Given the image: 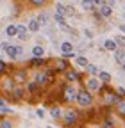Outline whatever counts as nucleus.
Instances as JSON below:
<instances>
[{"label":"nucleus","mask_w":125,"mask_h":128,"mask_svg":"<svg viewBox=\"0 0 125 128\" xmlns=\"http://www.w3.org/2000/svg\"><path fill=\"white\" fill-rule=\"evenodd\" d=\"M6 32H7V36H9V38L18 36V25H9V27L6 28Z\"/></svg>","instance_id":"9d476101"},{"label":"nucleus","mask_w":125,"mask_h":128,"mask_svg":"<svg viewBox=\"0 0 125 128\" xmlns=\"http://www.w3.org/2000/svg\"><path fill=\"white\" fill-rule=\"evenodd\" d=\"M6 52H7V55H9L11 59H16L23 50H22V46H9V44H7V46H6Z\"/></svg>","instance_id":"20e7f679"},{"label":"nucleus","mask_w":125,"mask_h":128,"mask_svg":"<svg viewBox=\"0 0 125 128\" xmlns=\"http://www.w3.org/2000/svg\"><path fill=\"white\" fill-rule=\"evenodd\" d=\"M43 64H45V60H43L41 57H34L32 60H30V66H32V68H38V66H43Z\"/></svg>","instance_id":"f3484780"},{"label":"nucleus","mask_w":125,"mask_h":128,"mask_svg":"<svg viewBox=\"0 0 125 128\" xmlns=\"http://www.w3.org/2000/svg\"><path fill=\"white\" fill-rule=\"evenodd\" d=\"M61 52H62V57H75L73 46H72L70 43H62V44H61Z\"/></svg>","instance_id":"423d86ee"},{"label":"nucleus","mask_w":125,"mask_h":128,"mask_svg":"<svg viewBox=\"0 0 125 128\" xmlns=\"http://www.w3.org/2000/svg\"><path fill=\"white\" fill-rule=\"evenodd\" d=\"M77 64H79V66H89V62H88V59L86 57H77Z\"/></svg>","instance_id":"b1692460"},{"label":"nucleus","mask_w":125,"mask_h":128,"mask_svg":"<svg viewBox=\"0 0 125 128\" xmlns=\"http://www.w3.org/2000/svg\"><path fill=\"white\" fill-rule=\"evenodd\" d=\"M43 52H45V50H43L41 46H34V48H32V54H34V57H41V55H43Z\"/></svg>","instance_id":"5701e85b"},{"label":"nucleus","mask_w":125,"mask_h":128,"mask_svg":"<svg viewBox=\"0 0 125 128\" xmlns=\"http://www.w3.org/2000/svg\"><path fill=\"white\" fill-rule=\"evenodd\" d=\"M114 57H116V60L120 62V66H121V64H125V52L116 50V52H114Z\"/></svg>","instance_id":"f8f14e48"},{"label":"nucleus","mask_w":125,"mask_h":128,"mask_svg":"<svg viewBox=\"0 0 125 128\" xmlns=\"http://www.w3.org/2000/svg\"><path fill=\"white\" fill-rule=\"evenodd\" d=\"M86 87H88V91H97L100 87V84H98L97 78H88L86 80Z\"/></svg>","instance_id":"0eeeda50"},{"label":"nucleus","mask_w":125,"mask_h":128,"mask_svg":"<svg viewBox=\"0 0 125 128\" xmlns=\"http://www.w3.org/2000/svg\"><path fill=\"white\" fill-rule=\"evenodd\" d=\"M0 128H11V123L6 121V119H4V121H0Z\"/></svg>","instance_id":"2f4dec72"},{"label":"nucleus","mask_w":125,"mask_h":128,"mask_svg":"<svg viewBox=\"0 0 125 128\" xmlns=\"http://www.w3.org/2000/svg\"><path fill=\"white\" fill-rule=\"evenodd\" d=\"M36 20L39 22V25H45V23H46V20H48V16H46L45 12H41V14L38 16V18H36Z\"/></svg>","instance_id":"393cba45"},{"label":"nucleus","mask_w":125,"mask_h":128,"mask_svg":"<svg viewBox=\"0 0 125 128\" xmlns=\"http://www.w3.org/2000/svg\"><path fill=\"white\" fill-rule=\"evenodd\" d=\"M116 92H118V96L125 98V89H123V87H118V91H116Z\"/></svg>","instance_id":"473e14b6"},{"label":"nucleus","mask_w":125,"mask_h":128,"mask_svg":"<svg viewBox=\"0 0 125 128\" xmlns=\"http://www.w3.org/2000/svg\"><path fill=\"white\" fill-rule=\"evenodd\" d=\"M116 108H118V112H120L121 116H125V98H123V100H118Z\"/></svg>","instance_id":"a211bd4d"},{"label":"nucleus","mask_w":125,"mask_h":128,"mask_svg":"<svg viewBox=\"0 0 125 128\" xmlns=\"http://www.w3.org/2000/svg\"><path fill=\"white\" fill-rule=\"evenodd\" d=\"M116 44H125V38H116Z\"/></svg>","instance_id":"72a5a7b5"},{"label":"nucleus","mask_w":125,"mask_h":128,"mask_svg":"<svg viewBox=\"0 0 125 128\" xmlns=\"http://www.w3.org/2000/svg\"><path fill=\"white\" fill-rule=\"evenodd\" d=\"M62 121H65V126H66V128L72 126V124L77 121V112L72 110V108H68V110L65 112V116H62Z\"/></svg>","instance_id":"f03ea898"},{"label":"nucleus","mask_w":125,"mask_h":128,"mask_svg":"<svg viewBox=\"0 0 125 128\" xmlns=\"http://www.w3.org/2000/svg\"><path fill=\"white\" fill-rule=\"evenodd\" d=\"M45 80H46V84H52L54 82V80H55V70H48V71H46L45 73Z\"/></svg>","instance_id":"1a4fd4ad"},{"label":"nucleus","mask_w":125,"mask_h":128,"mask_svg":"<svg viewBox=\"0 0 125 128\" xmlns=\"http://www.w3.org/2000/svg\"><path fill=\"white\" fill-rule=\"evenodd\" d=\"M54 64H55V68H54L55 71H65V70L68 68V64H66V60H65V59H55V60H54Z\"/></svg>","instance_id":"6e6552de"},{"label":"nucleus","mask_w":125,"mask_h":128,"mask_svg":"<svg viewBox=\"0 0 125 128\" xmlns=\"http://www.w3.org/2000/svg\"><path fill=\"white\" fill-rule=\"evenodd\" d=\"M50 116H52V118H59V116H61L59 107H52V108H50Z\"/></svg>","instance_id":"a878e982"},{"label":"nucleus","mask_w":125,"mask_h":128,"mask_svg":"<svg viewBox=\"0 0 125 128\" xmlns=\"http://www.w3.org/2000/svg\"><path fill=\"white\" fill-rule=\"evenodd\" d=\"M104 102H105L107 105L118 103V94H114L113 91H104Z\"/></svg>","instance_id":"39448f33"},{"label":"nucleus","mask_w":125,"mask_h":128,"mask_svg":"<svg viewBox=\"0 0 125 128\" xmlns=\"http://www.w3.org/2000/svg\"><path fill=\"white\" fill-rule=\"evenodd\" d=\"M30 4L36 6V7H39V6H43V4H45V0H30Z\"/></svg>","instance_id":"7c9ffc66"},{"label":"nucleus","mask_w":125,"mask_h":128,"mask_svg":"<svg viewBox=\"0 0 125 128\" xmlns=\"http://www.w3.org/2000/svg\"><path fill=\"white\" fill-rule=\"evenodd\" d=\"M55 9H57V12H59V14H65V12H68V9H66V7H62L61 4H59Z\"/></svg>","instance_id":"c756f323"},{"label":"nucleus","mask_w":125,"mask_h":128,"mask_svg":"<svg viewBox=\"0 0 125 128\" xmlns=\"http://www.w3.org/2000/svg\"><path fill=\"white\" fill-rule=\"evenodd\" d=\"M66 78L72 80V82H75V80H79V75H77V71H73V70H66Z\"/></svg>","instance_id":"2eb2a0df"},{"label":"nucleus","mask_w":125,"mask_h":128,"mask_svg":"<svg viewBox=\"0 0 125 128\" xmlns=\"http://www.w3.org/2000/svg\"><path fill=\"white\" fill-rule=\"evenodd\" d=\"M13 80H16V82H20V84H22L23 80H25V71H18L16 75H14V78H13Z\"/></svg>","instance_id":"4be33fe9"},{"label":"nucleus","mask_w":125,"mask_h":128,"mask_svg":"<svg viewBox=\"0 0 125 128\" xmlns=\"http://www.w3.org/2000/svg\"><path fill=\"white\" fill-rule=\"evenodd\" d=\"M93 2H95V4H98V6L102 7V6H104V2H105V0H93Z\"/></svg>","instance_id":"f704fd0d"},{"label":"nucleus","mask_w":125,"mask_h":128,"mask_svg":"<svg viewBox=\"0 0 125 128\" xmlns=\"http://www.w3.org/2000/svg\"><path fill=\"white\" fill-rule=\"evenodd\" d=\"M18 39H27V28L23 25H18Z\"/></svg>","instance_id":"dca6fc26"},{"label":"nucleus","mask_w":125,"mask_h":128,"mask_svg":"<svg viewBox=\"0 0 125 128\" xmlns=\"http://www.w3.org/2000/svg\"><path fill=\"white\" fill-rule=\"evenodd\" d=\"M73 98H77V91H75L72 86H68V87H65V89H62V100L72 102Z\"/></svg>","instance_id":"7ed1b4c3"},{"label":"nucleus","mask_w":125,"mask_h":128,"mask_svg":"<svg viewBox=\"0 0 125 128\" xmlns=\"http://www.w3.org/2000/svg\"><path fill=\"white\" fill-rule=\"evenodd\" d=\"M36 114H38V116H39V118H43V114H45V112H43V110H41V108H38V110H36Z\"/></svg>","instance_id":"c9c22d12"},{"label":"nucleus","mask_w":125,"mask_h":128,"mask_svg":"<svg viewBox=\"0 0 125 128\" xmlns=\"http://www.w3.org/2000/svg\"><path fill=\"white\" fill-rule=\"evenodd\" d=\"M75 100H77V103H79L81 107H88L93 102V96H91V92L88 89H81L79 92H77V98Z\"/></svg>","instance_id":"f257e3e1"},{"label":"nucleus","mask_w":125,"mask_h":128,"mask_svg":"<svg viewBox=\"0 0 125 128\" xmlns=\"http://www.w3.org/2000/svg\"><path fill=\"white\" fill-rule=\"evenodd\" d=\"M121 30H123V32H125V23H123V25H121Z\"/></svg>","instance_id":"e433bc0d"},{"label":"nucleus","mask_w":125,"mask_h":128,"mask_svg":"<svg viewBox=\"0 0 125 128\" xmlns=\"http://www.w3.org/2000/svg\"><path fill=\"white\" fill-rule=\"evenodd\" d=\"M98 80H102V82H111V75H109V73H105V71H100L98 73Z\"/></svg>","instance_id":"6ab92c4d"},{"label":"nucleus","mask_w":125,"mask_h":128,"mask_svg":"<svg viewBox=\"0 0 125 128\" xmlns=\"http://www.w3.org/2000/svg\"><path fill=\"white\" fill-rule=\"evenodd\" d=\"M29 30L30 32H38L39 30V22L38 20H30L29 22Z\"/></svg>","instance_id":"4468645a"},{"label":"nucleus","mask_w":125,"mask_h":128,"mask_svg":"<svg viewBox=\"0 0 125 128\" xmlns=\"http://www.w3.org/2000/svg\"><path fill=\"white\" fill-rule=\"evenodd\" d=\"M111 12H113L111 6H105V4H104V6L100 7V14H102V16H105V18H107V16H111Z\"/></svg>","instance_id":"ddd939ff"},{"label":"nucleus","mask_w":125,"mask_h":128,"mask_svg":"<svg viewBox=\"0 0 125 128\" xmlns=\"http://www.w3.org/2000/svg\"><path fill=\"white\" fill-rule=\"evenodd\" d=\"M34 82H36L38 86H43V84H46V80H45V75H43V73L36 75V76H34Z\"/></svg>","instance_id":"412c9836"},{"label":"nucleus","mask_w":125,"mask_h":128,"mask_svg":"<svg viewBox=\"0 0 125 128\" xmlns=\"http://www.w3.org/2000/svg\"><path fill=\"white\" fill-rule=\"evenodd\" d=\"M13 94H14V98L18 100V98H22V94H23V91H22V89H14V91H13Z\"/></svg>","instance_id":"c85d7f7f"},{"label":"nucleus","mask_w":125,"mask_h":128,"mask_svg":"<svg viewBox=\"0 0 125 128\" xmlns=\"http://www.w3.org/2000/svg\"><path fill=\"white\" fill-rule=\"evenodd\" d=\"M82 7L86 11H93V7H95V2L93 0H82Z\"/></svg>","instance_id":"aec40b11"},{"label":"nucleus","mask_w":125,"mask_h":128,"mask_svg":"<svg viewBox=\"0 0 125 128\" xmlns=\"http://www.w3.org/2000/svg\"><path fill=\"white\" fill-rule=\"evenodd\" d=\"M88 71H89L91 75H95V73H98V68L93 66V64H89V66H88Z\"/></svg>","instance_id":"cd10ccee"},{"label":"nucleus","mask_w":125,"mask_h":128,"mask_svg":"<svg viewBox=\"0 0 125 128\" xmlns=\"http://www.w3.org/2000/svg\"><path fill=\"white\" fill-rule=\"evenodd\" d=\"M54 20H55L59 25H65V18H62V14H59V12H55V14H54Z\"/></svg>","instance_id":"bb28decb"},{"label":"nucleus","mask_w":125,"mask_h":128,"mask_svg":"<svg viewBox=\"0 0 125 128\" xmlns=\"http://www.w3.org/2000/svg\"><path fill=\"white\" fill-rule=\"evenodd\" d=\"M104 48H105V50H111V52H116V41L107 39V41L104 43Z\"/></svg>","instance_id":"9b49d317"}]
</instances>
